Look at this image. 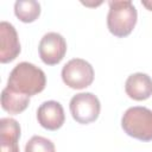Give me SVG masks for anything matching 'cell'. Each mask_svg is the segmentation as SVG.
<instances>
[{
    "label": "cell",
    "mask_w": 152,
    "mask_h": 152,
    "mask_svg": "<svg viewBox=\"0 0 152 152\" xmlns=\"http://www.w3.org/2000/svg\"><path fill=\"white\" fill-rule=\"evenodd\" d=\"M46 77L44 71L28 62L17 64L10 74L7 88L23 95L32 96L45 89Z\"/></svg>",
    "instance_id": "1"
},
{
    "label": "cell",
    "mask_w": 152,
    "mask_h": 152,
    "mask_svg": "<svg viewBox=\"0 0 152 152\" xmlns=\"http://www.w3.org/2000/svg\"><path fill=\"white\" fill-rule=\"evenodd\" d=\"M108 5L109 12L107 15V26L109 32L119 38L128 36L137 24V8L128 0L109 1Z\"/></svg>",
    "instance_id": "2"
},
{
    "label": "cell",
    "mask_w": 152,
    "mask_h": 152,
    "mask_svg": "<svg viewBox=\"0 0 152 152\" xmlns=\"http://www.w3.org/2000/svg\"><path fill=\"white\" fill-rule=\"evenodd\" d=\"M121 126L126 134L141 140H152V110L146 107H131L121 119Z\"/></svg>",
    "instance_id": "3"
},
{
    "label": "cell",
    "mask_w": 152,
    "mask_h": 152,
    "mask_svg": "<svg viewBox=\"0 0 152 152\" xmlns=\"http://www.w3.org/2000/svg\"><path fill=\"white\" fill-rule=\"evenodd\" d=\"M62 80L69 88L84 89L94 81V69L87 61L74 58L63 66Z\"/></svg>",
    "instance_id": "4"
},
{
    "label": "cell",
    "mask_w": 152,
    "mask_h": 152,
    "mask_svg": "<svg viewBox=\"0 0 152 152\" xmlns=\"http://www.w3.org/2000/svg\"><path fill=\"white\" fill-rule=\"evenodd\" d=\"M69 108L75 121L87 125L99 118L101 103L93 93H80L72 96Z\"/></svg>",
    "instance_id": "5"
},
{
    "label": "cell",
    "mask_w": 152,
    "mask_h": 152,
    "mask_svg": "<svg viewBox=\"0 0 152 152\" xmlns=\"http://www.w3.org/2000/svg\"><path fill=\"white\" fill-rule=\"evenodd\" d=\"M39 56L46 65L58 64L65 56L66 42L57 32H49L43 36L38 46Z\"/></svg>",
    "instance_id": "6"
},
{
    "label": "cell",
    "mask_w": 152,
    "mask_h": 152,
    "mask_svg": "<svg viewBox=\"0 0 152 152\" xmlns=\"http://www.w3.org/2000/svg\"><path fill=\"white\" fill-rule=\"evenodd\" d=\"M20 53V43L14 26L7 21L0 23V62L10 63Z\"/></svg>",
    "instance_id": "7"
},
{
    "label": "cell",
    "mask_w": 152,
    "mask_h": 152,
    "mask_svg": "<svg viewBox=\"0 0 152 152\" xmlns=\"http://www.w3.org/2000/svg\"><path fill=\"white\" fill-rule=\"evenodd\" d=\"M37 120L45 129L56 131L64 124V109L57 101H45L37 109Z\"/></svg>",
    "instance_id": "8"
},
{
    "label": "cell",
    "mask_w": 152,
    "mask_h": 152,
    "mask_svg": "<svg viewBox=\"0 0 152 152\" xmlns=\"http://www.w3.org/2000/svg\"><path fill=\"white\" fill-rule=\"evenodd\" d=\"M20 126L17 120L2 118L0 120V152H19Z\"/></svg>",
    "instance_id": "9"
},
{
    "label": "cell",
    "mask_w": 152,
    "mask_h": 152,
    "mask_svg": "<svg viewBox=\"0 0 152 152\" xmlns=\"http://www.w3.org/2000/svg\"><path fill=\"white\" fill-rule=\"evenodd\" d=\"M126 94L135 100L144 101L152 95V78L142 72H135L128 76L125 83Z\"/></svg>",
    "instance_id": "10"
},
{
    "label": "cell",
    "mask_w": 152,
    "mask_h": 152,
    "mask_svg": "<svg viewBox=\"0 0 152 152\" xmlns=\"http://www.w3.org/2000/svg\"><path fill=\"white\" fill-rule=\"evenodd\" d=\"M30 103V96L5 88L1 93V107L10 114H19L24 112Z\"/></svg>",
    "instance_id": "11"
},
{
    "label": "cell",
    "mask_w": 152,
    "mask_h": 152,
    "mask_svg": "<svg viewBox=\"0 0 152 152\" xmlns=\"http://www.w3.org/2000/svg\"><path fill=\"white\" fill-rule=\"evenodd\" d=\"M14 14L23 23H33L40 14V5L34 0H18L14 4Z\"/></svg>",
    "instance_id": "12"
},
{
    "label": "cell",
    "mask_w": 152,
    "mask_h": 152,
    "mask_svg": "<svg viewBox=\"0 0 152 152\" xmlns=\"http://www.w3.org/2000/svg\"><path fill=\"white\" fill-rule=\"evenodd\" d=\"M25 152H56V148L51 140L40 135H33L26 142Z\"/></svg>",
    "instance_id": "13"
},
{
    "label": "cell",
    "mask_w": 152,
    "mask_h": 152,
    "mask_svg": "<svg viewBox=\"0 0 152 152\" xmlns=\"http://www.w3.org/2000/svg\"><path fill=\"white\" fill-rule=\"evenodd\" d=\"M141 4H142L145 7H147L150 11H152V1H142Z\"/></svg>",
    "instance_id": "14"
}]
</instances>
